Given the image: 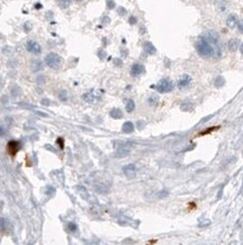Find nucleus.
Wrapping results in <instances>:
<instances>
[{"label":"nucleus","mask_w":243,"mask_h":245,"mask_svg":"<svg viewBox=\"0 0 243 245\" xmlns=\"http://www.w3.org/2000/svg\"><path fill=\"white\" fill-rule=\"evenodd\" d=\"M196 50L198 52V54L203 58H212L215 55V47L213 46L212 43H209L208 41H206L203 36L199 39V41L196 43Z\"/></svg>","instance_id":"f257e3e1"},{"label":"nucleus","mask_w":243,"mask_h":245,"mask_svg":"<svg viewBox=\"0 0 243 245\" xmlns=\"http://www.w3.org/2000/svg\"><path fill=\"white\" fill-rule=\"evenodd\" d=\"M45 63L50 68L58 69V68L61 67V65H62V58L58 53L51 52V53H48L45 57Z\"/></svg>","instance_id":"f03ea898"},{"label":"nucleus","mask_w":243,"mask_h":245,"mask_svg":"<svg viewBox=\"0 0 243 245\" xmlns=\"http://www.w3.org/2000/svg\"><path fill=\"white\" fill-rule=\"evenodd\" d=\"M155 88H156V90H158L159 93H161V94H162V93H169V91H171L172 88H173V83H172L171 80L164 78V79H162V80L159 81V84L155 86Z\"/></svg>","instance_id":"7ed1b4c3"},{"label":"nucleus","mask_w":243,"mask_h":245,"mask_svg":"<svg viewBox=\"0 0 243 245\" xmlns=\"http://www.w3.org/2000/svg\"><path fill=\"white\" fill-rule=\"evenodd\" d=\"M26 49H27L28 52L34 53V54H40V53L42 52L41 45L38 44L36 41H33V40H29V41L26 43Z\"/></svg>","instance_id":"20e7f679"},{"label":"nucleus","mask_w":243,"mask_h":245,"mask_svg":"<svg viewBox=\"0 0 243 245\" xmlns=\"http://www.w3.org/2000/svg\"><path fill=\"white\" fill-rule=\"evenodd\" d=\"M203 37L206 40V41H208L209 43H212L213 45L217 44L219 43V34L217 33H215L214 31H209V32H207L205 35H203Z\"/></svg>","instance_id":"39448f33"},{"label":"nucleus","mask_w":243,"mask_h":245,"mask_svg":"<svg viewBox=\"0 0 243 245\" xmlns=\"http://www.w3.org/2000/svg\"><path fill=\"white\" fill-rule=\"evenodd\" d=\"M144 71H145V68L141 63H134L131 68V75L133 77H138L142 73H144Z\"/></svg>","instance_id":"423d86ee"},{"label":"nucleus","mask_w":243,"mask_h":245,"mask_svg":"<svg viewBox=\"0 0 243 245\" xmlns=\"http://www.w3.org/2000/svg\"><path fill=\"white\" fill-rule=\"evenodd\" d=\"M19 148H21V144L18 142V141H9L8 142V145H7V149H8V152H9V154L10 155H16V153L19 150Z\"/></svg>","instance_id":"0eeeda50"},{"label":"nucleus","mask_w":243,"mask_h":245,"mask_svg":"<svg viewBox=\"0 0 243 245\" xmlns=\"http://www.w3.org/2000/svg\"><path fill=\"white\" fill-rule=\"evenodd\" d=\"M123 172H124V174L127 178H132L136 175V167L133 164H128V165H126V166L123 167Z\"/></svg>","instance_id":"6e6552de"},{"label":"nucleus","mask_w":243,"mask_h":245,"mask_svg":"<svg viewBox=\"0 0 243 245\" xmlns=\"http://www.w3.org/2000/svg\"><path fill=\"white\" fill-rule=\"evenodd\" d=\"M190 81H191L190 76H188V75H183V76L179 79V81H178V87H179V88H186V87H188V86H189Z\"/></svg>","instance_id":"1a4fd4ad"},{"label":"nucleus","mask_w":243,"mask_h":245,"mask_svg":"<svg viewBox=\"0 0 243 245\" xmlns=\"http://www.w3.org/2000/svg\"><path fill=\"white\" fill-rule=\"evenodd\" d=\"M238 22H239L238 16H236L235 14H230V15L227 16V19H226V25H227L230 28H234V27L238 25Z\"/></svg>","instance_id":"9d476101"},{"label":"nucleus","mask_w":243,"mask_h":245,"mask_svg":"<svg viewBox=\"0 0 243 245\" xmlns=\"http://www.w3.org/2000/svg\"><path fill=\"white\" fill-rule=\"evenodd\" d=\"M227 46H228V50L231 52H235L238 50V47H239V40L238 39H231L228 41Z\"/></svg>","instance_id":"9b49d317"},{"label":"nucleus","mask_w":243,"mask_h":245,"mask_svg":"<svg viewBox=\"0 0 243 245\" xmlns=\"http://www.w3.org/2000/svg\"><path fill=\"white\" fill-rule=\"evenodd\" d=\"M215 6H216V9L219 11L223 13L227 8V2L225 0H215Z\"/></svg>","instance_id":"f8f14e48"},{"label":"nucleus","mask_w":243,"mask_h":245,"mask_svg":"<svg viewBox=\"0 0 243 245\" xmlns=\"http://www.w3.org/2000/svg\"><path fill=\"white\" fill-rule=\"evenodd\" d=\"M144 51L148 54H154L155 52H156V49H155V46L151 42H145L144 43Z\"/></svg>","instance_id":"ddd939ff"},{"label":"nucleus","mask_w":243,"mask_h":245,"mask_svg":"<svg viewBox=\"0 0 243 245\" xmlns=\"http://www.w3.org/2000/svg\"><path fill=\"white\" fill-rule=\"evenodd\" d=\"M122 129H123V132H125V134H132L133 131H134V124H133L132 122L127 121V122H125L123 124Z\"/></svg>","instance_id":"4468645a"},{"label":"nucleus","mask_w":243,"mask_h":245,"mask_svg":"<svg viewBox=\"0 0 243 245\" xmlns=\"http://www.w3.org/2000/svg\"><path fill=\"white\" fill-rule=\"evenodd\" d=\"M43 69V62L40 61V60H34L32 62V70L34 72H37V71H41Z\"/></svg>","instance_id":"2eb2a0df"},{"label":"nucleus","mask_w":243,"mask_h":245,"mask_svg":"<svg viewBox=\"0 0 243 245\" xmlns=\"http://www.w3.org/2000/svg\"><path fill=\"white\" fill-rule=\"evenodd\" d=\"M109 114H111V116L113 119H116V120L123 117V113H122V111L119 109H113Z\"/></svg>","instance_id":"dca6fc26"},{"label":"nucleus","mask_w":243,"mask_h":245,"mask_svg":"<svg viewBox=\"0 0 243 245\" xmlns=\"http://www.w3.org/2000/svg\"><path fill=\"white\" fill-rule=\"evenodd\" d=\"M181 111L183 112H190L194 110V104L193 103H189V102H186V103H182L181 106H180Z\"/></svg>","instance_id":"f3484780"},{"label":"nucleus","mask_w":243,"mask_h":245,"mask_svg":"<svg viewBox=\"0 0 243 245\" xmlns=\"http://www.w3.org/2000/svg\"><path fill=\"white\" fill-rule=\"evenodd\" d=\"M148 102H149V104H150L151 106H156V105L159 104V96H158V95H151V96L149 97Z\"/></svg>","instance_id":"a211bd4d"},{"label":"nucleus","mask_w":243,"mask_h":245,"mask_svg":"<svg viewBox=\"0 0 243 245\" xmlns=\"http://www.w3.org/2000/svg\"><path fill=\"white\" fill-rule=\"evenodd\" d=\"M125 107H126V111L128 112V113H131V112L134 111V109H135V103H134V101H133V99H128V101L126 102Z\"/></svg>","instance_id":"6ab92c4d"},{"label":"nucleus","mask_w":243,"mask_h":245,"mask_svg":"<svg viewBox=\"0 0 243 245\" xmlns=\"http://www.w3.org/2000/svg\"><path fill=\"white\" fill-rule=\"evenodd\" d=\"M83 99H85L86 102H88V103H92V102L95 101V95H93L92 93H86V94L83 95Z\"/></svg>","instance_id":"aec40b11"},{"label":"nucleus","mask_w":243,"mask_h":245,"mask_svg":"<svg viewBox=\"0 0 243 245\" xmlns=\"http://www.w3.org/2000/svg\"><path fill=\"white\" fill-rule=\"evenodd\" d=\"M224 84H225V79L222 76H219L215 79V86L216 87H222V86H224Z\"/></svg>","instance_id":"412c9836"},{"label":"nucleus","mask_w":243,"mask_h":245,"mask_svg":"<svg viewBox=\"0 0 243 245\" xmlns=\"http://www.w3.org/2000/svg\"><path fill=\"white\" fill-rule=\"evenodd\" d=\"M59 6L63 9H66L70 6V0H59Z\"/></svg>","instance_id":"4be33fe9"},{"label":"nucleus","mask_w":243,"mask_h":245,"mask_svg":"<svg viewBox=\"0 0 243 245\" xmlns=\"http://www.w3.org/2000/svg\"><path fill=\"white\" fill-rule=\"evenodd\" d=\"M68 228H69V230L71 232V233H75L77 230H78V226H77V224H74V223H69V225H68Z\"/></svg>","instance_id":"5701e85b"},{"label":"nucleus","mask_w":243,"mask_h":245,"mask_svg":"<svg viewBox=\"0 0 243 245\" xmlns=\"http://www.w3.org/2000/svg\"><path fill=\"white\" fill-rule=\"evenodd\" d=\"M60 99H61L62 102H66V99H68V93H66V90H62V91L60 93Z\"/></svg>","instance_id":"b1692460"},{"label":"nucleus","mask_w":243,"mask_h":245,"mask_svg":"<svg viewBox=\"0 0 243 245\" xmlns=\"http://www.w3.org/2000/svg\"><path fill=\"white\" fill-rule=\"evenodd\" d=\"M236 26H238V29H239V32H240V33H242V34H243V19L239 21V22H238V25H236Z\"/></svg>","instance_id":"393cba45"},{"label":"nucleus","mask_w":243,"mask_h":245,"mask_svg":"<svg viewBox=\"0 0 243 245\" xmlns=\"http://www.w3.org/2000/svg\"><path fill=\"white\" fill-rule=\"evenodd\" d=\"M24 29H25V32H26V33L30 32V29H32V26H30V24H29L28 22L25 23V25H24Z\"/></svg>","instance_id":"a878e982"},{"label":"nucleus","mask_w":243,"mask_h":245,"mask_svg":"<svg viewBox=\"0 0 243 245\" xmlns=\"http://www.w3.org/2000/svg\"><path fill=\"white\" fill-rule=\"evenodd\" d=\"M107 7H108L109 9L115 8V2H114L113 0H108V1H107Z\"/></svg>","instance_id":"bb28decb"},{"label":"nucleus","mask_w":243,"mask_h":245,"mask_svg":"<svg viewBox=\"0 0 243 245\" xmlns=\"http://www.w3.org/2000/svg\"><path fill=\"white\" fill-rule=\"evenodd\" d=\"M128 23H130L131 25H134V24H136V23H137V19H136L134 16H131V17H130V19H128Z\"/></svg>","instance_id":"cd10ccee"},{"label":"nucleus","mask_w":243,"mask_h":245,"mask_svg":"<svg viewBox=\"0 0 243 245\" xmlns=\"http://www.w3.org/2000/svg\"><path fill=\"white\" fill-rule=\"evenodd\" d=\"M58 142H59L61 149H63V147H64V140H63L62 138H59V139H58Z\"/></svg>","instance_id":"c85d7f7f"},{"label":"nucleus","mask_w":243,"mask_h":245,"mask_svg":"<svg viewBox=\"0 0 243 245\" xmlns=\"http://www.w3.org/2000/svg\"><path fill=\"white\" fill-rule=\"evenodd\" d=\"M118 13H119V15H122V16H123V15H125V14H126V10H125L123 7H119V8H118Z\"/></svg>","instance_id":"c756f323"},{"label":"nucleus","mask_w":243,"mask_h":245,"mask_svg":"<svg viewBox=\"0 0 243 245\" xmlns=\"http://www.w3.org/2000/svg\"><path fill=\"white\" fill-rule=\"evenodd\" d=\"M5 224H6V220L3 218H0V228L1 229H5Z\"/></svg>","instance_id":"7c9ffc66"},{"label":"nucleus","mask_w":243,"mask_h":245,"mask_svg":"<svg viewBox=\"0 0 243 245\" xmlns=\"http://www.w3.org/2000/svg\"><path fill=\"white\" fill-rule=\"evenodd\" d=\"M6 134V129L2 127V126H0V137H2V136H5Z\"/></svg>","instance_id":"2f4dec72"},{"label":"nucleus","mask_w":243,"mask_h":245,"mask_svg":"<svg viewBox=\"0 0 243 245\" xmlns=\"http://www.w3.org/2000/svg\"><path fill=\"white\" fill-rule=\"evenodd\" d=\"M114 62H115V65H116V66H119V67L122 66V61H121L119 59H115V61H114Z\"/></svg>","instance_id":"473e14b6"},{"label":"nucleus","mask_w":243,"mask_h":245,"mask_svg":"<svg viewBox=\"0 0 243 245\" xmlns=\"http://www.w3.org/2000/svg\"><path fill=\"white\" fill-rule=\"evenodd\" d=\"M35 8H36V9H41V8H42V5H41V3H36V5H35Z\"/></svg>","instance_id":"72a5a7b5"},{"label":"nucleus","mask_w":243,"mask_h":245,"mask_svg":"<svg viewBox=\"0 0 243 245\" xmlns=\"http://www.w3.org/2000/svg\"><path fill=\"white\" fill-rule=\"evenodd\" d=\"M240 51H241V53L243 54V43L241 44V46H240Z\"/></svg>","instance_id":"f704fd0d"},{"label":"nucleus","mask_w":243,"mask_h":245,"mask_svg":"<svg viewBox=\"0 0 243 245\" xmlns=\"http://www.w3.org/2000/svg\"><path fill=\"white\" fill-rule=\"evenodd\" d=\"M1 86H2V80H1V78H0V88H1Z\"/></svg>","instance_id":"c9c22d12"},{"label":"nucleus","mask_w":243,"mask_h":245,"mask_svg":"<svg viewBox=\"0 0 243 245\" xmlns=\"http://www.w3.org/2000/svg\"><path fill=\"white\" fill-rule=\"evenodd\" d=\"M75 1H78V2H81V1H82V0H75Z\"/></svg>","instance_id":"e433bc0d"}]
</instances>
